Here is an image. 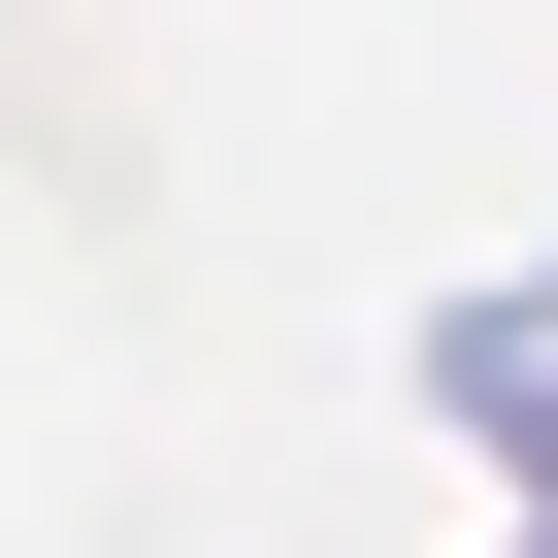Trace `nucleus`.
I'll return each instance as SVG.
<instances>
[{"label":"nucleus","mask_w":558,"mask_h":558,"mask_svg":"<svg viewBox=\"0 0 558 558\" xmlns=\"http://www.w3.org/2000/svg\"><path fill=\"white\" fill-rule=\"evenodd\" d=\"M427 427L525 493V558H558V263H493V296H427Z\"/></svg>","instance_id":"f257e3e1"}]
</instances>
